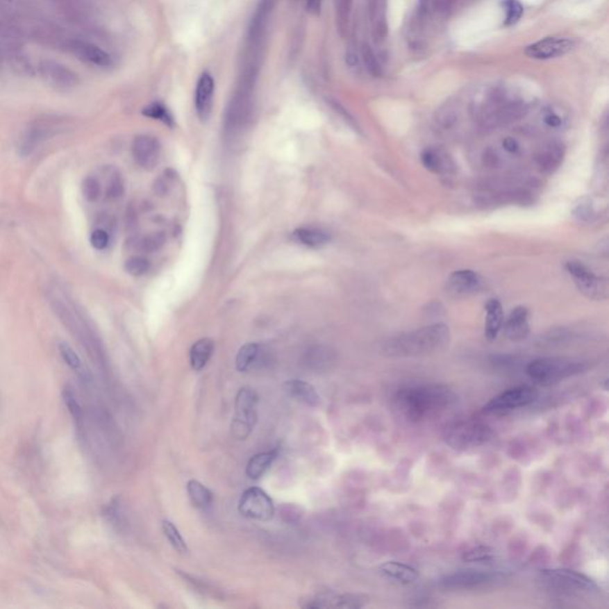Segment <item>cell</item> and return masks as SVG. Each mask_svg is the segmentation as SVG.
I'll return each instance as SVG.
<instances>
[{"mask_svg":"<svg viewBox=\"0 0 609 609\" xmlns=\"http://www.w3.org/2000/svg\"><path fill=\"white\" fill-rule=\"evenodd\" d=\"M238 510L245 518L268 522L274 517L275 506L272 497L263 489L251 487L242 494Z\"/></svg>","mask_w":609,"mask_h":609,"instance_id":"9","label":"cell"},{"mask_svg":"<svg viewBox=\"0 0 609 609\" xmlns=\"http://www.w3.org/2000/svg\"><path fill=\"white\" fill-rule=\"evenodd\" d=\"M333 4L336 12L337 30L340 31V36H345L350 24L353 0H333Z\"/></svg>","mask_w":609,"mask_h":609,"instance_id":"28","label":"cell"},{"mask_svg":"<svg viewBox=\"0 0 609 609\" xmlns=\"http://www.w3.org/2000/svg\"><path fill=\"white\" fill-rule=\"evenodd\" d=\"M493 430L480 422L465 420L453 423L445 428L444 440L456 451H469L480 448L493 438Z\"/></svg>","mask_w":609,"mask_h":609,"instance_id":"5","label":"cell"},{"mask_svg":"<svg viewBox=\"0 0 609 609\" xmlns=\"http://www.w3.org/2000/svg\"><path fill=\"white\" fill-rule=\"evenodd\" d=\"M506 336L513 342H522L530 335V320L526 307L518 306L510 312L505 323Z\"/></svg>","mask_w":609,"mask_h":609,"instance_id":"18","label":"cell"},{"mask_svg":"<svg viewBox=\"0 0 609 609\" xmlns=\"http://www.w3.org/2000/svg\"><path fill=\"white\" fill-rule=\"evenodd\" d=\"M62 398L63 401L66 403L67 408L71 412V415H73V418L76 422H81V419H83V408H81L79 400H78L76 395H75L74 390H72L71 387H66L62 392Z\"/></svg>","mask_w":609,"mask_h":609,"instance_id":"35","label":"cell"},{"mask_svg":"<svg viewBox=\"0 0 609 609\" xmlns=\"http://www.w3.org/2000/svg\"><path fill=\"white\" fill-rule=\"evenodd\" d=\"M293 236L301 244L312 247V248H319V247L328 244V241H330V236L328 233H324L322 230H317V228H298V230H295Z\"/></svg>","mask_w":609,"mask_h":609,"instance_id":"25","label":"cell"},{"mask_svg":"<svg viewBox=\"0 0 609 609\" xmlns=\"http://www.w3.org/2000/svg\"><path fill=\"white\" fill-rule=\"evenodd\" d=\"M502 4L506 11L505 24L510 26L518 23L524 13L522 3L519 0H502Z\"/></svg>","mask_w":609,"mask_h":609,"instance_id":"33","label":"cell"},{"mask_svg":"<svg viewBox=\"0 0 609 609\" xmlns=\"http://www.w3.org/2000/svg\"><path fill=\"white\" fill-rule=\"evenodd\" d=\"M544 123L549 126V128H560L562 123H563V119H562V117L558 115V113L553 112V111H550V112H547L544 117Z\"/></svg>","mask_w":609,"mask_h":609,"instance_id":"42","label":"cell"},{"mask_svg":"<svg viewBox=\"0 0 609 609\" xmlns=\"http://www.w3.org/2000/svg\"><path fill=\"white\" fill-rule=\"evenodd\" d=\"M90 242H91L92 247L97 249V250H104L108 245L110 237H108V233L105 231L104 228H96L91 233Z\"/></svg>","mask_w":609,"mask_h":609,"instance_id":"40","label":"cell"},{"mask_svg":"<svg viewBox=\"0 0 609 609\" xmlns=\"http://www.w3.org/2000/svg\"><path fill=\"white\" fill-rule=\"evenodd\" d=\"M258 355V345L256 343H248L240 349L236 356V368L238 372L245 373L251 368L253 362L256 361Z\"/></svg>","mask_w":609,"mask_h":609,"instance_id":"29","label":"cell"},{"mask_svg":"<svg viewBox=\"0 0 609 609\" xmlns=\"http://www.w3.org/2000/svg\"><path fill=\"white\" fill-rule=\"evenodd\" d=\"M503 148H505L508 153H515L519 148L518 142L513 140V138L508 137V138H506L505 141H503Z\"/></svg>","mask_w":609,"mask_h":609,"instance_id":"45","label":"cell"},{"mask_svg":"<svg viewBox=\"0 0 609 609\" xmlns=\"http://www.w3.org/2000/svg\"><path fill=\"white\" fill-rule=\"evenodd\" d=\"M187 493H188L192 503L198 508L208 507V506L211 505L212 500H213L211 490L197 480H190L187 482Z\"/></svg>","mask_w":609,"mask_h":609,"instance_id":"26","label":"cell"},{"mask_svg":"<svg viewBox=\"0 0 609 609\" xmlns=\"http://www.w3.org/2000/svg\"><path fill=\"white\" fill-rule=\"evenodd\" d=\"M162 530H163L165 537L168 539V542H169L170 545L173 547L175 551L183 556L190 553L188 545L185 542V539L183 538L181 533L178 532V527L175 526L173 522H169V520H165V522H162Z\"/></svg>","mask_w":609,"mask_h":609,"instance_id":"27","label":"cell"},{"mask_svg":"<svg viewBox=\"0 0 609 609\" xmlns=\"http://www.w3.org/2000/svg\"><path fill=\"white\" fill-rule=\"evenodd\" d=\"M563 158V153L558 145H551L549 149L540 153L538 158L539 166L543 169L551 170L553 167L560 165V160Z\"/></svg>","mask_w":609,"mask_h":609,"instance_id":"31","label":"cell"},{"mask_svg":"<svg viewBox=\"0 0 609 609\" xmlns=\"http://www.w3.org/2000/svg\"><path fill=\"white\" fill-rule=\"evenodd\" d=\"M567 272L574 280L577 290L587 298L603 300L608 295V285L605 278L597 276L587 265L578 261H569L565 265Z\"/></svg>","mask_w":609,"mask_h":609,"instance_id":"8","label":"cell"},{"mask_svg":"<svg viewBox=\"0 0 609 609\" xmlns=\"http://www.w3.org/2000/svg\"><path fill=\"white\" fill-rule=\"evenodd\" d=\"M495 557L493 549L483 545L474 547L463 553V560L467 563H485L492 562Z\"/></svg>","mask_w":609,"mask_h":609,"instance_id":"30","label":"cell"},{"mask_svg":"<svg viewBox=\"0 0 609 609\" xmlns=\"http://www.w3.org/2000/svg\"><path fill=\"white\" fill-rule=\"evenodd\" d=\"M587 369L588 365L585 362L565 357H543L530 362L526 374L539 385H550L585 373Z\"/></svg>","mask_w":609,"mask_h":609,"instance_id":"3","label":"cell"},{"mask_svg":"<svg viewBox=\"0 0 609 609\" xmlns=\"http://www.w3.org/2000/svg\"><path fill=\"white\" fill-rule=\"evenodd\" d=\"M538 397V390L535 388L528 385H519L497 394V397L485 403L482 410L488 415H506L512 410L530 406Z\"/></svg>","mask_w":609,"mask_h":609,"instance_id":"6","label":"cell"},{"mask_svg":"<svg viewBox=\"0 0 609 609\" xmlns=\"http://www.w3.org/2000/svg\"><path fill=\"white\" fill-rule=\"evenodd\" d=\"M574 47V41L567 37H547L527 47L525 54L535 60H550L560 58L569 53Z\"/></svg>","mask_w":609,"mask_h":609,"instance_id":"12","label":"cell"},{"mask_svg":"<svg viewBox=\"0 0 609 609\" xmlns=\"http://www.w3.org/2000/svg\"><path fill=\"white\" fill-rule=\"evenodd\" d=\"M457 402L453 390L443 385H423L399 390L397 410L410 422H422L447 410Z\"/></svg>","mask_w":609,"mask_h":609,"instance_id":"1","label":"cell"},{"mask_svg":"<svg viewBox=\"0 0 609 609\" xmlns=\"http://www.w3.org/2000/svg\"><path fill=\"white\" fill-rule=\"evenodd\" d=\"M257 395L253 390L244 387L237 394L235 401L236 415L233 420L231 432L233 438L245 440L253 431L256 423Z\"/></svg>","mask_w":609,"mask_h":609,"instance_id":"7","label":"cell"},{"mask_svg":"<svg viewBox=\"0 0 609 609\" xmlns=\"http://www.w3.org/2000/svg\"><path fill=\"white\" fill-rule=\"evenodd\" d=\"M283 390L290 398L306 403L308 406L315 407L320 403V397L311 383L303 380H290L283 385Z\"/></svg>","mask_w":609,"mask_h":609,"instance_id":"21","label":"cell"},{"mask_svg":"<svg viewBox=\"0 0 609 609\" xmlns=\"http://www.w3.org/2000/svg\"><path fill=\"white\" fill-rule=\"evenodd\" d=\"M143 115L145 117L153 118L156 121L163 122L167 125L173 124V117L168 111V108L165 105H162L161 103H153V104L148 105L143 110Z\"/></svg>","mask_w":609,"mask_h":609,"instance_id":"32","label":"cell"},{"mask_svg":"<svg viewBox=\"0 0 609 609\" xmlns=\"http://www.w3.org/2000/svg\"><path fill=\"white\" fill-rule=\"evenodd\" d=\"M362 58H363V61H365V67H367L369 73L373 74L374 76H378L380 73H381V68H380V65L377 62V58L375 54H374L373 50H372V48L368 44H365V46L362 47Z\"/></svg>","mask_w":609,"mask_h":609,"instance_id":"39","label":"cell"},{"mask_svg":"<svg viewBox=\"0 0 609 609\" xmlns=\"http://www.w3.org/2000/svg\"><path fill=\"white\" fill-rule=\"evenodd\" d=\"M431 3L432 5L435 6L437 11L447 13L449 10H451L452 5L455 3V0H431Z\"/></svg>","mask_w":609,"mask_h":609,"instance_id":"43","label":"cell"},{"mask_svg":"<svg viewBox=\"0 0 609 609\" xmlns=\"http://www.w3.org/2000/svg\"><path fill=\"white\" fill-rule=\"evenodd\" d=\"M501 572H485V570H462L440 580V585L452 590H470L494 585L503 580Z\"/></svg>","mask_w":609,"mask_h":609,"instance_id":"10","label":"cell"},{"mask_svg":"<svg viewBox=\"0 0 609 609\" xmlns=\"http://www.w3.org/2000/svg\"><path fill=\"white\" fill-rule=\"evenodd\" d=\"M424 167L433 173H440L445 169V163L440 153L435 150L426 149L422 155Z\"/></svg>","mask_w":609,"mask_h":609,"instance_id":"34","label":"cell"},{"mask_svg":"<svg viewBox=\"0 0 609 609\" xmlns=\"http://www.w3.org/2000/svg\"><path fill=\"white\" fill-rule=\"evenodd\" d=\"M83 193L88 201H96L99 198L100 193H101V187H100L99 181L96 178H93V176H88V178H85L83 183Z\"/></svg>","mask_w":609,"mask_h":609,"instance_id":"38","label":"cell"},{"mask_svg":"<svg viewBox=\"0 0 609 609\" xmlns=\"http://www.w3.org/2000/svg\"><path fill=\"white\" fill-rule=\"evenodd\" d=\"M278 455V450H272V451L260 452L251 457L247 465V475L249 478L260 480L272 467Z\"/></svg>","mask_w":609,"mask_h":609,"instance_id":"24","label":"cell"},{"mask_svg":"<svg viewBox=\"0 0 609 609\" xmlns=\"http://www.w3.org/2000/svg\"><path fill=\"white\" fill-rule=\"evenodd\" d=\"M58 351H60V355L62 357L63 361L66 362L67 365H69L72 369H74V370H80L81 369V360H80L78 353H75L71 345L67 344L65 342H61L58 344Z\"/></svg>","mask_w":609,"mask_h":609,"instance_id":"37","label":"cell"},{"mask_svg":"<svg viewBox=\"0 0 609 609\" xmlns=\"http://www.w3.org/2000/svg\"><path fill=\"white\" fill-rule=\"evenodd\" d=\"M41 74L48 83L58 88L74 87L78 83V78L73 72L63 65L54 61L42 62Z\"/></svg>","mask_w":609,"mask_h":609,"instance_id":"17","label":"cell"},{"mask_svg":"<svg viewBox=\"0 0 609 609\" xmlns=\"http://www.w3.org/2000/svg\"><path fill=\"white\" fill-rule=\"evenodd\" d=\"M369 603V597L363 594H319L313 599L308 600V603L303 606L306 608H326V607H336V608L356 609L362 608Z\"/></svg>","mask_w":609,"mask_h":609,"instance_id":"11","label":"cell"},{"mask_svg":"<svg viewBox=\"0 0 609 609\" xmlns=\"http://www.w3.org/2000/svg\"><path fill=\"white\" fill-rule=\"evenodd\" d=\"M71 49L80 60L92 66L108 68L113 65L112 56L91 42L74 41L72 43Z\"/></svg>","mask_w":609,"mask_h":609,"instance_id":"16","label":"cell"},{"mask_svg":"<svg viewBox=\"0 0 609 609\" xmlns=\"http://www.w3.org/2000/svg\"><path fill=\"white\" fill-rule=\"evenodd\" d=\"M387 0H368L369 21L373 29L375 41L385 40L388 33V21H387Z\"/></svg>","mask_w":609,"mask_h":609,"instance_id":"19","label":"cell"},{"mask_svg":"<svg viewBox=\"0 0 609 609\" xmlns=\"http://www.w3.org/2000/svg\"><path fill=\"white\" fill-rule=\"evenodd\" d=\"M213 350H215V343L210 338H201L198 342H195L190 351V362L193 370L195 372L203 370L210 361Z\"/></svg>","mask_w":609,"mask_h":609,"instance_id":"23","label":"cell"},{"mask_svg":"<svg viewBox=\"0 0 609 609\" xmlns=\"http://www.w3.org/2000/svg\"><path fill=\"white\" fill-rule=\"evenodd\" d=\"M451 332L448 325L437 323L415 331L402 332L385 340L382 351L387 357L408 358L440 353L448 347Z\"/></svg>","mask_w":609,"mask_h":609,"instance_id":"2","label":"cell"},{"mask_svg":"<svg viewBox=\"0 0 609 609\" xmlns=\"http://www.w3.org/2000/svg\"><path fill=\"white\" fill-rule=\"evenodd\" d=\"M447 288L453 297L476 294L483 288V278L480 274L470 269L456 270L450 275Z\"/></svg>","mask_w":609,"mask_h":609,"instance_id":"13","label":"cell"},{"mask_svg":"<svg viewBox=\"0 0 609 609\" xmlns=\"http://www.w3.org/2000/svg\"><path fill=\"white\" fill-rule=\"evenodd\" d=\"M306 8L308 12L317 15V13H319L320 8H322V0H306Z\"/></svg>","mask_w":609,"mask_h":609,"instance_id":"44","label":"cell"},{"mask_svg":"<svg viewBox=\"0 0 609 609\" xmlns=\"http://www.w3.org/2000/svg\"><path fill=\"white\" fill-rule=\"evenodd\" d=\"M382 575L402 585H410L418 580L419 572L407 564L399 562H385L380 567Z\"/></svg>","mask_w":609,"mask_h":609,"instance_id":"22","label":"cell"},{"mask_svg":"<svg viewBox=\"0 0 609 609\" xmlns=\"http://www.w3.org/2000/svg\"><path fill=\"white\" fill-rule=\"evenodd\" d=\"M544 587L564 595H593L599 593L595 581L582 572L569 569H549L539 575Z\"/></svg>","mask_w":609,"mask_h":609,"instance_id":"4","label":"cell"},{"mask_svg":"<svg viewBox=\"0 0 609 609\" xmlns=\"http://www.w3.org/2000/svg\"><path fill=\"white\" fill-rule=\"evenodd\" d=\"M503 310L497 299H490L485 305V337L489 342L497 340L503 328Z\"/></svg>","mask_w":609,"mask_h":609,"instance_id":"20","label":"cell"},{"mask_svg":"<svg viewBox=\"0 0 609 609\" xmlns=\"http://www.w3.org/2000/svg\"><path fill=\"white\" fill-rule=\"evenodd\" d=\"M215 94V80L210 73H203L195 87L194 105L198 117L201 121H208L212 110Z\"/></svg>","mask_w":609,"mask_h":609,"instance_id":"15","label":"cell"},{"mask_svg":"<svg viewBox=\"0 0 609 609\" xmlns=\"http://www.w3.org/2000/svg\"><path fill=\"white\" fill-rule=\"evenodd\" d=\"M123 193V183L122 178L117 173H113L108 180V198H118Z\"/></svg>","mask_w":609,"mask_h":609,"instance_id":"41","label":"cell"},{"mask_svg":"<svg viewBox=\"0 0 609 609\" xmlns=\"http://www.w3.org/2000/svg\"><path fill=\"white\" fill-rule=\"evenodd\" d=\"M149 261L142 256L130 257L128 261L125 262L124 265L126 273L133 276H141L149 270Z\"/></svg>","mask_w":609,"mask_h":609,"instance_id":"36","label":"cell"},{"mask_svg":"<svg viewBox=\"0 0 609 609\" xmlns=\"http://www.w3.org/2000/svg\"><path fill=\"white\" fill-rule=\"evenodd\" d=\"M160 153H161V148L153 137L140 135L133 140V158L145 169H151L158 165Z\"/></svg>","mask_w":609,"mask_h":609,"instance_id":"14","label":"cell"}]
</instances>
